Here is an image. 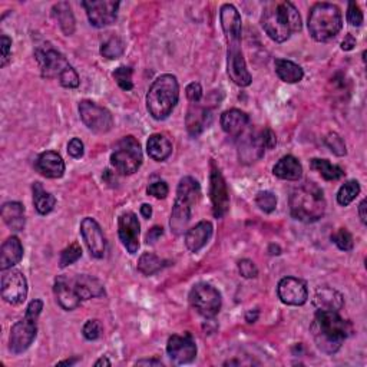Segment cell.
Returning a JSON list of instances; mask_svg holds the SVG:
<instances>
[{
    "label": "cell",
    "instance_id": "obj_1",
    "mask_svg": "<svg viewBox=\"0 0 367 367\" xmlns=\"http://www.w3.org/2000/svg\"><path fill=\"white\" fill-rule=\"evenodd\" d=\"M310 330L318 350L326 355H334L352 333V324L342 318L338 311L317 310Z\"/></svg>",
    "mask_w": 367,
    "mask_h": 367
},
{
    "label": "cell",
    "instance_id": "obj_34",
    "mask_svg": "<svg viewBox=\"0 0 367 367\" xmlns=\"http://www.w3.org/2000/svg\"><path fill=\"white\" fill-rule=\"evenodd\" d=\"M52 14L54 18L56 19V22L59 23L60 29L63 34H65L67 36H71L73 35L75 32V16L72 13V9H71V5L68 2H59L56 3L54 8H52Z\"/></svg>",
    "mask_w": 367,
    "mask_h": 367
},
{
    "label": "cell",
    "instance_id": "obj_11",
    "mask_svg": "<svg viewBox=\"0 0 367 367\" xmlns=\"http://www.w3.org/2000/svg\"><path fill=\"white\" fill-rule=\"evenodd\" d=\"M35 58L39 63L42 76L47 79L54 78L59 79L63 73H65V71L71 68L67 58L59 51L54 49L51 45H46V47L38 46L35 51Z\"/></svg>",
    "mask_w": 367,
    "mask_h": 367
},
{
    "label": "cell",
    "instance_id": "obj_6",
    "mask_svg": "<svg viewBox=\"0 0 367 367\" xmlns=\"http://www.w3.org/2000/svg\"><path fill=\"white\" fill-rule=\"evenodd\" d=\"M309 34L316 42H329L343 27L340 9L333 3H316L309 14Z\"/></svg>",
    "mask_w": 367,
    "mask_h": 367
},
{
    "label": "cell",
    "instance_id": "obj_18",
    "mask_svg": "<svg viewBox=\"0 0 367 367\" xmlns=\"http://www.w3.org/2000/svg\"><path fill=\"white\" fill-rule=\"evenodd\" d=\"M139 233H141V224L138 221V217L134 213L126 211L119 215L118 235L122 246L130 254H137L139 250Z\"/></svg>",
    "mask_w": 367,
    "mask_h": 367
},
{
    "label": "cell",
    "instance_id": "obj_13",
    "mask_svg": "<svg viewBox=\"0 0 367 367\" xmlns=\"http://www.w3.org/2000/svg\"><path fill=\"white\" fill-rule=\"evenodd\" d=\"M210 198L213 202L214 217L215 218L224 217L230 210V193L221 171L214 165L210 174Z\"/></svg>",
    "mask_w": 367,
    "mask_h": 367
},
{
    "label": "cell",
    "instance_id": "obj_47",
    "mask_svg": "<svg viewBox=\"0 0 367 367\" xmlns=\"http://www.w3.org/2000/svg\"><path fill=\"white\" fill-rule=\"evenodd\" d=\"M238 271L244 279H255L259 276V268L251 260L244 259L241 261H238Z\"/></svg>",
    "mask_w": 367,
    "mask_h": 367
},
{
    "label": "cell",
    "instance_id": "obj_24",
    "mask_svg": "<svg viewBox=\"0 0 367 367\" xmlns=\"http://www.w3.org/2000/svg\"><path fill=\"white\" fill-rule=\"evenodd\" d=\"M187 131L191 137H198L205 128H209L211 123V114L209 108L200 106L198 104H193L188 109V114L185 118Z\"/></svg>",
    "mask_w": 367,
    "mask_h": 367
},
{
    "label": "cell",
    "instance_id": "obj_4",
    "mask_svg": "<svg viewBox=\"0 0 367 367\" xmlns=\"http://www.w3.org/2000/svg\"><path fill=\"white\" fill-rule=\"evenodd\" d=\"M180 99V85L177 78L165 73L158 76L147 93V109L156 121H164L177 106Z\"/></svg>",
    "mask_w": 367,
    "mask_h": 367
},
{
    "label": "cell",
    "instance_id": "obj_27",
    "mask_svg": "<svg viewBox=\"0 0 367 367\" xmlns=\"http://www.w3.org/2000/svg\"><path fill=\"white\" fill-rule=\"evenodd\" d=\"M250 122V118L240 109H230L221 115V126L226 134L231 137H241Z\"/></svg>",
    "mask_w": 367,
    "mask_h": 367
},
{
    "label": "cell",
    "instance_id": "obj_41",
    "mask_svg": "<svg viewBox=\"0 0 367 367\" xmlns=\"http://www.w3.org/2000/svg\"><path fill=\"white\" fill-rule=\"evenodd\" d=\"M255 204L259 205V209L267 214L273 213L277 206V197L271 191H260L255 197Z\"/></svg>",
    "mask_w": 367,
    "mask_h": 367
},
{
    "label": "cell",
    "instance_id": "obj_57",
    "mask_svg": "<svg viewBox=\"0 0 367 367\" xmlns=\"http://www.w3.org/2000/svg\"><path fill=\"white\" fill-rule=\"evenodd\" d=\"M367 201L366 200H363L362 202H360V205H359V215H360V220H362V222H363V224H366V222H367V215H366V209H367Z\"/></svg>",
    "mask_w": 367,
    "mask_h": 367
},
{
    "label": "cell",
    "instance_id": "obj_43",
    "mask_svg": "<svg viewBox=\"0 0 367 367\" xmlns=\"http://www.w3.org/2000/svg\"><path fill=\"white\" fill-rule=\"evenodd\" d=\"M331 241L336 244L342 251H352L355 241H353V235L348 233L346 228H340L338 233H334L331 235Z\"/></svg>",
    "mask_w": 367,
    "mask_h": 367
},
{
    "label": "cell",
    "instance_id": "obj_15",
    "mask_svg": "<svg viewBox=\"0 0 367 367\" xmlns=\"http://www.w3.org/2000/svg\"><path fill=\"white\" fill-rule=\"evenodd\" d=\"M2 297L12 306L22 305L27 297V281L19 270H12L2 277Z\"/></svg>",
    "mask_w": 367,
    "mask_h": 367
},
{
    "label": "cell",
    "instance_id": "obj_28",
    "mask_svg": "<svg viewBox=\"0 0 367 367\" xmlns=\"http://www.w3.org/2000/svg\"><path fill=\"white\" fill-rule=\"evenodd\" d=\"M72 285L75 287L76 293L82 300H89L93 297H102L105 296V289L102 283L92 276H76L73 279H69Z\"/></svg>",
    "mask_w": 367,
    "mask_h": 367
},
{
    "label": "cell",
    "instance_id": "obj_29",
    "mask_svg": "<svg viewBox=\"0 0 367 367\" xmlns=\"http://www.w3.org/2000/svg\"><path fill=\"white\" fill-rule=\"evenodd\" d=\"M314 306L317 310L339 313L344 306V298L338 290L330 289V287H322L314 294Z\"/></svg>",
    "mask_w": 367,
    "mask_h": 367
},
{
    "label": "cell",
    "instance_id": "obj_35",
    "mask_svg": "<svg viewBox=\"0 0 367 367\" xmlns=\"http://www.w3.org/2000/svg\"><path fill=\"white\" fill-rule=\"evenodd\" d=\"M32 191H34V205L36 211L40 215H47L52 213L56 205V198L51 193L45 191L40 182H35L34 187H32Z\"/></svg>",
    "mask_w": 367,
    "mask_h": 367
},
{
    "label": "cell",
    "instance_id": "obj_23",
    "mask_svg": "<svg viewBox=\"0 0 367 367\" xmlns=\"http://www.w3.org/2000/svg\"><path fill=\"white\" fill-rule=\"evenodd\" d=\"M240 138V141H238V158H240L241 163L251 164L264 155L265 148L263 145L260 135L247 134L243 138Z\"/></svg>",
    "mask_w": 367,
    "mask_h": 367
},
{
    "label": "cell",
    "instance_id": "obj_7",
    "mask_svg": "<svg viewBox=\"0 0 367 367\" xmlns=\"http://www.w3.org/2000/svg\"><path fill=\"white\" fill-rule=\"evenodd\" d=\"M43 310L42 300H32L26 309L25 317L14 323L10 330L9 348L13 355H21L35 342L38 334V318Z\"/></svg>",
    "mask_w": 367,
    "mask_h": 367
},
{
    "label": "cell",
    "instance_id": "obj_45",
    "mask_svg": "<svg viewBox=\"0 0 367 367\" xmlns=\"http://www.w3.org/2000/svg\"><path fill=\"white\" fill-rule=\"evenodd\" d=\"M82 333H84V338L86 340H97L101 338V333H102V327H101V323L98 320H88L85 324H84V329H82Z\"/></svg>",
    "mask_w": 367,
    "mask_h": 367
},
{
    "label": "cell",
    "instance_id": "obj_52",
    "mask_svg": "<svg viewBox=\"0 0 367 367\" xmlns=\"http://www.w3.org/2000/svg\"><path fill=\"white\" fill-rule=\"evenodd\" d=\"M10 47H12V39L6 35H2V62H0V67L5 68L10 58H12V52H10Z\"/></svg>",
    "mask_w": 367,
    "mask_h": 367
},
{
    "label": "cell",
    "instance_id": "obj_8",
    "mask_svg": "<svg viewBox=\"0 0 367 367\" xmlns=\"http://www.w3.org/2000/svg\"><path fill=\"white\" fill-rule=\"evenodd\" d=\"M143 155L141 150V143L137 138L128 135L123 137L114 148L110 155V164L117 172L122 175H132L142 165Z\"/></svg>",
    "mask_w": 367,
    "mask_h": 367
},
{
    "label": "cell",
    "instance_id": "obj_3",
    "mask_svg": "<svg viewBox=\"0 0 367 367\" xmlns=\"http://www.w3.org/2000/svg\"><path fill=\"white\" fill-rule=\"evenodd\" d=\"M290 213L294 220L307 224L323 218L326 213L323 189L311 181L297 185L290 196Z\"/></svg>",
    "mask_w": 367,
    "mask_h": 367
},
{
    "label": "cell",
    "instance_id": "obj_17",
    "mask_svg": "<svg viewBox=\"0 0 367 367\" xmlns=\"http://www.w3.org/2000/svg\"><path fill=\"white\" fill-rule=\"evenodd\" d=\"M277 294L287 306H303L307 303V284L296 277H284L277 285Z\"/></svg>",
    "mask_w": 367,
    "mask_h": 367
},
{
    "label": "cell",
    "instance_id": "obj_14",
    "mask_svg": "<svg viewBox=\"0 0 367 367\" xmlns=\"http://www.w3.org/2000/svg\"><path fill=\"white\" fill-rule=\"evenodd\" d=\"M222 32L226 35L228 49L241 47V16L233 5H222L220 10Z\"/></svg>",
    "mask_w": 367,
    "mask_h": 367
},
{
    "label": "cell",
    "instance_id": "obj_16",
    "mask_svg": "<svg viewBox=\"0 0 367 367\" xmlns=\"http://www.w3.org/2000/svg\"><path fill=\"white\" fill-rule=\"evenodd\" d=\"M167 353L172 362L177 364L191 363L197 356V344L189 333L172 334L167 343Z\"/></svg>",
    "mask_w": 367,
    "mask_h": 367
},
{
    "label": "cell",
    "instance_id": "obj_42",
    "mask_svg": "<svg viewBox=\"0 0 367 367\" xmlns=\"http://www.w3.org/2000/svg\"><path fill=\"white\" fill-rule=\"evenodd\" d=\"M115 82L123 91H131L134 88L132 82V69L130 67H119L113 73Z\"/></svg>",
    "mask_w": 367,
    "mask_h": 367
},
{
    "label": "cell",
    "instance_id": "obj_37",
    "mask_svg": "<svg viewBox=\"0 0 367 367\" xmlns=\"http://www.w3.org/2000/svg\"><path fill=\"white\" fill-rule=\"evenodd\" d=\"M165 265V261L158 259L154 252L142 254L138 260V271L143 276H154Z\"/></svg>",
    "mask_w": 367,
    "mask_h": 367
},
{
    "label": "cell",
    "instance_id": "obj_33",
    "mask_svg": "<svg viewBox=\"0 0 367 367\" xmlns=\"http://www.w3.org/2000/svg\"><path fill=\"white\" fill-rule=\"evenodd\" d=\"M274 68L277 76L285 84H297L305 78V71L297 63L287 59H276Z\"/></svg>",
    "mask_w": 367,
    "mask_h": 367
},
{
    "label": "cell",
    "instance_id": "obj_26",
    "mask_svg": "<svg viewBox=\"0 0 367 367\" xmlns=\"http://www.w3.org/2000/svg\"><path fill=\"white\" fill-rule=\"evenodd\" d=\"M23 259V246L16 235L9 237L0 248V270L6 271Z\"/></svg>",
    "mask_w": 367,
    "mask_h": 367
},
{
    "label": "cell",
    "instance_id": "obj_22",
    "mask_svg": "<svg viewBox=\"0 0 367 367\" xmlns=\"http://www.w3.org/2000/svg\"><path fill=\"white\" fill-rule=\"evenodd\" d=\"M54 293L56 297V301L59 303V306L67 310V311H72L75 309H78L81 306V301L82 298L79 297V294L76 293L75 287L72 285L71 280L65 279V277H58L54 285Z\"/></svg>",
    "mask_w": 367,
    "mask_h": 367
},
{
    "label": "cell",
    "instance_id": "obj_32",
    "mask_svg": "<svg viewBox=\"0 0 367 367\" xmlns=\"http://www.w3.org/2000/svg\"><path fill=\"white\" fill-rule=\"evenodd\" d=\"M147 152L156 163H163L172 154V142L163 134H154L147 142Z\"/></svg>",
    "mask_w": 367,
    "mask_h": 367
},
{
    "label": "cell",
    "instance_id": "obj_31",
    "mask_svg": "<svg viewBox=\"0 0 367 367\" xmlns=\"http://www.w3.org/2000/svg\"><path fill=\"white\" fill-rule=\"evenodd\" d=\"M2 218L5 221V224L12 231H23L25 224H26L23 204L18 201H10V202L3 204Z\"/></svg>",
    "mask_w": 367,
    "mask_h": 367
},
{
    "label": "cell",
    "instance_id": "obj_38",
    "mask_svg": "<svg viewBox=\"0 0 367 367\" xmlns=\"http://www.w3.org/2000/svg\"><path fill=\"white\" fill-rule=\"evenodd\" d=\"M125 52V43L119 36H110L101 45V55L109 60L118 59Z\"/></svg>",
    "mask_w": 367,
    "mask_h": 367
},
{
    "label": "cell",
    "instance_id": "obj_55",
    "mask_svg": "<svg viewBox=\"0 0 367 367\" xmlns=\"http://www.w3.org/2000/svg\"><path fill=\"white\" fill-rule=\"evenodd\" d=\"M259 316H260V311H259L257 309L250 310V311H247V314H246V320H247L248 323H255V322L259 320Z\"/></svg>",
    "mask_w": 367,
    "mask_h": 367
},
{
    "label": "cell",
    "instance_id": "obj_51",
    "mask_svg": "<svg viewBox=\"0 0 367 367\" xmlns=\"http://www.w3.org/2000/svg\"><path fill=\"white\" fill-rule=\"evenodd\" d=\"M261 142L265 150H273L277 145V138L276 134L270 130V128H265V130L260 134Z\"/></svg>",
    "mask_w": 367,
    "mask_h": 367
},
{
    "label": "cell",
    "instance_id": "obj_21",
    "mask_svg": "<svg viewBox=\"0 0 367 367\" xmlns=\"http://www.w3.org/2000/svg\"><path fill=\"white\" fill-rule=\"evenodd\" d=\"M35 168L46 178H62L65 174V163L62 156L55 151H46L40 154L35 163Z\"/></svg>",
    "mask_w": 367,
    "mask_h": 367
},
{
    "label": "cell",
    "instance_id": "obj_56",
    "mask_svg": "<svg viewBox=\"0 0 367 367\" xmlns=\"http://www.w3.org/2000/svg\"><path fill=\"white\" fill-rule=\"evenodd\" d=\"M141 215H142L143 218L150 220L151 215H152V206H151L150 204H142V205H141Z\"/></svg>",
    "mask_w": 367,
    "mask_h": 367
},
{
    "label": "cell",
    "instance_id": "obj_19",
    "mask_svg": "<svg viewBox=\"0 0 367 367\" xmlns=\"http://www.w3.org/2000/svg\"><path fill=\"white\" fill-rule=\"evenodd\" d=\"M81 234L92 257L102 259L106 251V241L101 226L91 217H86L81 222Z\"/></svg>",
    "mask_w": 367,
    "mask_h": 367
},
{
    "label": "cell",
    "instance_id": "obj_48",
    "mask_svg": "<svg viewBox=\"0 0 367 367\" xmlns=\"http://www.w3.org/2000/svg\"><path fill=\"white\" fill-rule=\"evenodd\" d=\"M147 193L158 200H164L167 198L168 193H169V188L167 185V182L164 181H156V182H152L148 188H147Z\"/></svg>",
    "mask_w": 367,
    "mask_h": 367
},
{
    "label": "cell",
    "instance_id": "obj_59",
    "mask_svg": "<svg viewBox=\"0 0 367 367\" xmlns=\"http://www.w3.org/2000/svg\"><path fill=\"white\" fill-rule=\"evenodd\" d=\"M95 366H97V367H99V366H110V362L106 357H101L97 363H95Z\"/></svg>",
    "mask_w": 367,
    "mask_h": 367
},
{
    "label": "cell",
    "instance_id": "obj_2",
    "mask_svg": "<svg viewBox=\"0 0 367 367\" xmlns=\"http://www.w3.org/2000/svg\"><path fill=\"white\" fill-rule=\"evenodd\" d=\"M261 26L265 34L277 43L289 40L292 34L303 27L301 16L292 2L268 3L261 16Z\"/></svg>",
    "mask_w": 367,
    "mask_h": 367
},
{
    "label": "cell",
    "instance_id": "obj_20",
    "mask_svg": "<svg viewBox=\"0 0 367 367\" xmlns=\"http://www.w3.org/2000/svg\"><path fill=\"white\" fill-rule=\"evenodd\" d=\"M227 73L237 86L246 88L251 84L252 78L247 69L241 47H238V49H227Z\"/></svg>",
    "mask_w": 367,
    "mask_h": 367
},
{
    "label": "cell",
    "instance_id": "obj_40",
    "mask_svg": "<svg viewBox=\"0 0 367 367\" xmlns=\"http://www.w3.org/2000/svg\"><path fill=\"white\" fill-rule=\"evenodd\" d=\"M82 257V248L78 243L71 244L60 252V259H59V267L65 268L73 263H76L79 259Z\"/></svg>",
    "mask_w": 367,
    "mask_h": 367
},
{
    "label": "cell",
    "instance_id": "obj_9",
    "mask_svg": "<svg viewBox=\"0 0 367 367\" xmlns=\"http://www.w3.org/2000/svg\"><path fill=\"white\" fill-rule=\"evenodd\" d=\"M189 303L202 317H215L222 306L220 292L209 283H198L189 292Z\"/></svg>",
    "mask_w": 367,
    "mask_h": 367
},
{
    "label": "cell",
    "instance_id": "obj_49",
    "mask_svg": "<svg viewBox=\"0 0 367 367\" xmlns=\"http://www.w3.org/2000/svg\"><path fill=\"white\" fill-rule=\"evenodd\" d=\"M185 95H187V98H188L189 102L198 104L202 99V88H201V85L198 82H193V84H189L187 86Z\"/></svg>",
    "mask_w": 367,
    "mask_h": 367
},
{
    "label": "cell",
    "instance_id": "obj_60",
    "mask_svg": "<svg viewBox=\"0 0 367 367\" xmlns=\"http://www.w3.org/2000/svg\"><path fill=\"white\" fill-rule=\"evenodd\" d=\"M76 362H78V359H73V360H65V362H59L58 364H59V366H62V364H69V366H71V364H75Z\"/></svg>",
    "mask_w": 367,
    "mask_h": 367
},
{
    "label": "cell",
    "instance_id": "obj_46",
    "mask_svg": "<svg viewBox=\"0 0 367 367\" xmlns=\"http://www.w3.org/2000/svg\"><path fill=\"white\" fill-rule=\"evenodd\" d=\"M363 21L364 18H363V12L360 6L355 2H350L348 9H347V22L352 26H362Z\"/></svg>",
    "mask_w": 367,
    "mask_h": 367
},
{
    "label": "cell",
    "instance_id": "obj_50",
    "mask_svg": "<svg viewBox=\"0 0 367 367\" xmlns=\"http://www.w3.org/2000/svg\"><path fill=\"white\" fill-rule=\"evenodd\" d=\"M68 154L73 158L84 156V142L79 138H72L68 143Z\"/></svg>",
    "mask_w": 367,
    "mask_h": 367
},
{
    "label": "cell",
    "instance_id": "obj_54",
    "mask_svg": "<svg viewBox=\"0 0 367 367\" xmlns=\"http://www.w3.org/2000/svg\"><path fill=\"white\" fill-rule=\"evenodd\" d=\"M355 46H356V39H355V36L353 35H346V38L343 39V42H342V49L343 51H346V52H348V51H352V49H355Z\"/></svg>",
    "mask_w": 367,
    "mask_h": 367
},
{
    "label": "cell",
    "instance_id": "obj_10",
    "mask_svg": "<svg viewBox=\"0 0 367 367\" xmlns=\"http://www.w3.org/2000/svg\"><path fill=\"white\" fill-rule=\"evenodd\" d=\"M79 115L88 130L97 134H106L113 130L114 118L109 110L92 101L79 102Z\"/></svg>",
    "mask_w": 367,
    "mask_h": 367
},
{
    "label": "cell",
    "instance_id": "obj_25",
    "mask_svg": "<svg viewBox=\"0 0 367 367\" xmlns=\"http://www.w3.org/2000/svg\"><path fill=\"white\" fill-rule=\"evenodd\" d=\"M213 224L210 221H201L185 233V246L191 252H198L206 246L213 235Z\"/></svg>",
    "mask_w": 367,
    "mask_h": 367
},
{
    "label": "cell",
    "instance_id": "obj_44",
    "mask_svg": "<svg viewBox=\"0 0 367 367\" xmlns=\"http://www.w3.org/2000/svg\"><path fill=\"white\" fill-rule=\"evenodd\" d=\"M324 143L330 148V151L338 155V156H344L347 154V150H346V143L343 141V138L336 134V132H330L326 138H324Z\"/></svg>",
    "mask_w": 367,
    "mask_h": 367
},
{
    "label": "cell",
    "instance_id": "obj_58",
    "mask_svg": "<svg viewBox=\"0 0 367 367\" xmlns=\"http://www.w3.org/2000/svg\"><path fill=\"white\" fill-rule=\"evenodd\" d=\"M138 366H143V364H154V366H163V362L161 360H156V359H147V360H139L137 362Z\"/></svg>",
    "mask_w": 367,
    "mask_h": 367
},
{
    "label": "cell",
    "instance_id": "obj_53",
    "mask_svg": "<svg viewBox=\"0 0 367 367\" xmlns=\"http://www.w3.org/2000/svg\"><path fill=\"white\" fill-rule=\"evenodd\" d=\"M164 234V230H163V227H154V228H151L150 231H148V234H147V243L148 244H154V243H156L158 240H159V237H161Z\"/></svg>",
    "mask_w": 367,
    "mask_h": 367
},
{
    "label": "cell",
    "instance_id": "obj_39",
    "mask_svg": "<svg viewBox=\"0 0 367 367\" xmlns=\"http://www.w3.org/2000/svg\"><path fill=\"white\" fill-rule=\"evenodd\" d=\"M359 194H360V184L356 180H350L340 187L338 193V202L342 206H347L359 197Z\"/></svg>",
    "mask_w": 367,
    "mask_h": 367
},
{
    "label": "cell",
    "instance_id": "obj_5",
    "mask_svg": "<svg viewBox=\"0 0 367 367\" xmlns=\"http://www.w3.org/2000/svg\"><path fill=\"white\" fill-rule=\"evenodd\" d=\"M201 197V185L193 177H184L177 188V197L172 206L169 227L175 235L187 233L193 209Z\"/></svg>",
    "mask_w": 367,
    "mask_h": 367
},
{
    "label": "cell",
    "instance_id": "obj_30",
    "mask_svg": "<svg viewBox=\"0 0 367 367\" xmlns=\"http://www.w3.org/2000/svg\"><path fill=\"white\" fill-rule=\"evenodd\" d=\"M273 174L280 180L298 181L303 177V167L293 155H285L274 165Z\"/></svg>",
    "mask_w": 367,
    "mask_h": 367
},
{
    "label": "cell",
    "instance_id": "obj_12",
    "mask_svg": "<svg viewBox=\"0 0 367 367\" xmlns=\"http://www.w3.org/2000/svg\"><path fill=\"white\" fill-rule=\"evenodd\" d=\"M82 6L86 10L92 26L105 27L117 21L119 2H114V0H85Z\"/></svg>",
    "mask_w": 367,
    "mask_h": 367
},
{
    "label": "cell",
    "instance_id": "obj_36",
    "mask_svg": "<svg viewBox=\"0 0 367 367\" xmlns=\"http://www.w3.org/2000/svg\"><path fill=\"white\" fill-rule=\"evenodd\" d=\"M311 169L317 171L326 181H338L344 177V171L339 165H333L327 159H311Z\"/></svg>",
    "mask_w": 367,
    "mask_h": 367
}]
</instances>
